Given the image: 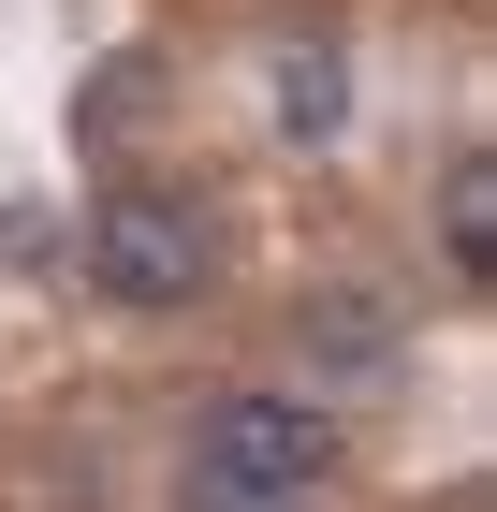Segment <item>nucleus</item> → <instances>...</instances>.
<instances>
[{"label": "nucleus", "instance_id": "1", "mask_svg": "<svg viewBox=\"0 0 497 512\" xmlns=\"http://www.w3.org/2000/svg\"><path fill=\"white\" fill-rule=\"evenodd\" d=\"M176 512H337V410L307 381H220L176 439Z\"/></svg>", "mask_w": 497, "mask_h": 512}, {"label": "nucleus", "instance_id": "2", "mask_svg": "<svg viewBox=\"0 0 497 512\" xmlns=\"http://www.w3.org/2000/svg\"><path fill=\"white\" fill-rule=\"evenodd\" d=\"M88 293L132 322H191L220 293V205L176 191V176H117L88 205Z\"/></svg>", "mask_w": 497, "mask_h": 512}, {"label": "nucleus", "instance_id": "3", "mask_svg": "<svg viewBox=\"0 0 497 512\" xmlns=\"http://www.w3.org/2000/svg\"><path fill=\"white\" fill-rule=\"evenodd\" d=\"M264 118H278V147H337L351 132V59L337 44H278L264 59Z\"/></svg>", "mask_w": 497, "mask_h": 512}, {"label": "nucleus", "instance_id": "4", "mask_svg": "<svg viewBox=\"0 0 497 512\" xmlns=\"http://www.w3.org/2000/svg\"><path fill=\"white\" fill-rule=\"evenodd\" d=\"M293 337L322 352V381H395V308L381 293H307Z\"/></svg>", "mask_w": 497, "mask_h": 512}, {"label": "nucleus", "instance_id": "5", "mask_svg": "<svg viewBox=\"0 0 497 512\" xmlns=\"http://www.w3.org/2000/svg\"><path fill=\"white\" fill-rule=\"evenodd\" d=\"M439 249H454L468 293H497V161H483V147L439 161Z\"/></svg>", "mask_w": 497, "mask_h": 512}]
</instances>
